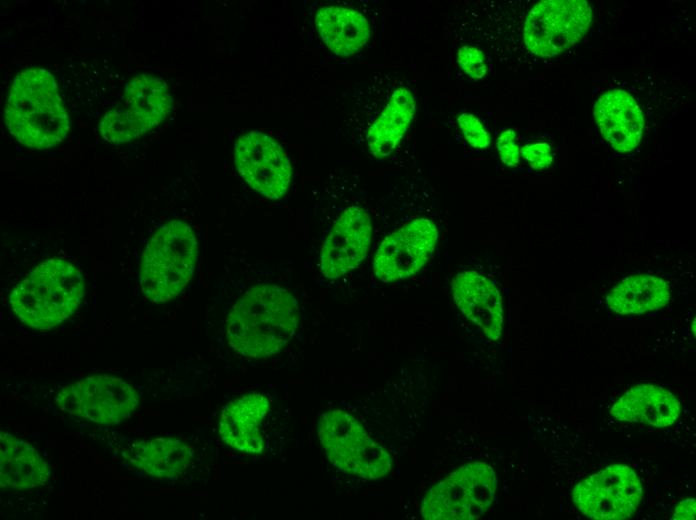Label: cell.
<instances>
[{
  "label": "cell",
  "instance_id": "cell-1",
  "mask_svg": "<svg viewBox=\"0 0 696 520\" xmlns=\"http://www.w3.org/2000/svg\"><path fill=\"white\" fill-rule=\"evenodd\" d=\"M299 307L293 294L274 284L248 289L226 320V338L239 355L264 358L281 351L294 337Z\"/></svg>",
  "mask_w": 696,
  "mask_h": 520
},
{
  "label": "cell",
  "instance_id": "cell-2",
  "mask_svg": "<svg viewBox=\"0 0 696 520\" xmlns=\"http://www.w3.org/2000/svg\"><path fill=\"white\" fill-rule=\"evenodd\" d=\"M4 121L15 140L28 148L50 149L66 139L70 118L51 72L30 67L14 77Z\"/></svg>",
  "mask_w": 696,
  "mask_h": 520
},
{
  "label": "cell",
  "instance_id": "cell-3",
  "mask_svg": "<svg viewBox=\"0 0 696 520\" xmlns=\"http://www.w3.org/2000/svg\"><path fill=\"white\" fill-rule=\"evenodd\" d=\"M84 295L82 273L64 259L51 258L37 265L13 288L9 304L23 324L49 330L69 318Z\"/></svg>",
  "mask_w": 696,
  "mask_h": 520
},
{
  "label": "cell",
  "instance_id": "cell-4",
  "mask_svg": "<svg viewBox=\"0 0 696 520\" xmlns=\"http://www.w3.org/2000/svg\"><path fill=\"white\" fill-rule=\"evenodd\" d=\"M198 259V243L191 226L181 220L162 224L149 239L140 263L144 295L155 303L168 302L188 285Z\"/></svg>",
  "mask_w": 696,
  "mask_h": 520
},
{
  "label": "cell",
  "instance_id": "cell-5",
  "mask_svg": "<svg viewBox=\"0 0 696 520\" xmlns=\"http://www.w3.org/2000/svg\"><path fill=\"white\" fill-rule=\"evenodd\" d=\"M318 438L330 462L344 473L375 480L392 468L385 448L371 439L355 417L340 409L322 414Z\"/></svg>",
  "mask_w": 696,
  "mask_h": 520
},
{
  "label": "cell",
  "instance_id": "cell-6",
  "mask_svg": "<svg viewBox=\"0 0 696 520\" xmlns=\"http://www.w3.org/2000/svg\"><path fill=\"white\" fill-rule=\"evenodd\" d=\"M497 486V476L490 465L465 464L430 488L420 514L427 520L478 519L491 507Z\"/></svg>",
  "mask_w": 696,
  "mask_h": 520
},
{
  "label": "cell",
  "instance_id": "cell-7",
  "mask_svg": "<svg viewBox=\"0 0 696 520\" xmlns=\"http://www.w3.org/2000/svg\"><path fill=\"white\" fill-rule=\"evenodd\" d=\"M65 413L98 424L114 425L128 418L139 404L132 385L111 375H92L61 389L56 397Z\"/></svg>",
  "mask_w": 696,
  "mask_h": 520
},
{
  "label": "cell",
  "instance_id": "cell-8",
  "mask_svg": "<svg viewBox=\"0 0 696 520\" xmlns=\"http://www.w3.org/2000/svg\"><path fill=\"white\" fill-rule=\"evenodd\" d=\"M643 496L642 483L627 465L613 464L581 480L573 489V502L586 517L623 520L636 512Z\"/></svg>",
  "mask_w": 696,
  "mask_h": 520
},
{
  "label": "cell",
  "instance_id": "cell-9",
  "mask_svg": "<svg viewBox=\"0 0 696 520\" xmlns=\"http://www.w3.org/2000/svg\"><path fill=\"white\" fill-rule=\"evenodd\" d=\"M591 19L587 1H541L526 18L525 45L538 56L552 57L575 44L588 30Z\"/></svg>",
  "mask_w": 696,
  "mask_h": 520
},
{
  "label": "cell",
  "instance_id": "cell-10",
  "mask_svg": "<svg viewBox=\"0 0 696 520\" xmlns=\"http://www.w3.org/2000/svg\"><path fill=\"white\" fill-rule=\"evenodd\" d=\"M235 166L243 180L268 199L283 197L291 181V165L282 146L260 131L241 135L234 146Z\"/></svg>",
  "mask_w": 696,
  "mask_h": 520
},
{
  "label": "cell",
  "instance_id": "cell-11",
  "mask_svg": "<svg viewBox=\"0 0 696 520\" xmlns=\"http://www.w3.org/2000/svg\"><path fill=\"white\" fill-rule=\"evenodd\" d=\"M437 239L431 220H412L381 242L373 261L375 276L385 283L412 276L431 257Z\"/></svg>",
  "mask_w": 696,
  "mask_h": 520
},
{
  "label": "cell",
  "instance_id": "cell-12",
  "mask_svg": "<svg viewBox=\"0 0 696 520\" xmlns=\"http://www.w3.org/2000/svg\"><path fill=\"white\" fill-rule=\"evenodd\" d=\"M372 225L368 213L350 206L334 222L321 249L320 268L329 279L339 278L355 269L367 256Z\"/></svg>",
  "mask_w": 696,
  "mask_h": 520
},
{
  "label": "cell",
  "instance_id": "cell-13",
  "mask_svg": "<svg viewBox=\"0 0 696 520\" xmlns=\"http://www.w3.org/2000/svg\"><path fill=\"white\" fill-rule=\"evenodd\" d=\"M453 298L461 312L491 340L502 332V298L496 286L473 270L460 272L451 282Z\"/></svg>",
  "mask_w": 696,
  "mask_h": 520
},
{
  "label": "cell",
  "instance_id": "cell-14",
  "mask_svg": "<svg viewBox=\"0 0 696 520\" xmlns=\"http://www.w3.org/2000/svg\"><path fill=\"white\" fill-rule=\"evenodd\" d=\"M270 408L262 394L252 393L230 401L223 408L219 420L222 441L234 450L261 454L264 440L259 426Z\"/></svg>",
  "mask_w": 696,
  "mask_h": 520
},
{
  "label": "cell",
  "instance_id": "cell-15",
  "mask_svg": "<svg viewBox=\"0 0 696 520\" xmlns=\"http://www.w3.org/2000/svg\"><path fill=\"white\" fill-rule=\"evenodd\" d=\"M595 120L603 137L619 152H628L642 139V112L627 92L611 90L603 94L594 106Z\"/></svg>",
  "mask_w": 696,
  "mask_h": 520
},
{
  "label": "cell",
  "instance_id": "cell-16",
  "mask_svg": "<svg viewBox=\"0 0 696 520\" xmlns=\"http://www.w3.org/2000/svg\"><path fill=\"white\" fill-rule=\"evenodd\" d=\"M681 404L670 391L652 384L627 390L612 406L610 414L619 421L667 427L676 422Z\"/></svg>",
  "mask_w": 696,
  "mask_h": 520
},
{
  "label": "cell",
  "instance_id": "cell-17",
  "mask_svg": "<svg viewBox=\"0 0 696 520\" xmlns=\"http://www.w3.org/2000/svg\"><path fill=\"white\" fill-rule=\"evenodd\" d=\"M137 469L158 479H173L192 463L194 450L174 437H158L133 443L124 453Z\"/></svg>",
  "mask_w": 696,
  "mask_h": 520
},
{
  "label": "cell",
  "instance_id": "cell-18",
  "mask_svg": "<svg viewBox=\"0 0 696 520\" xmlns=\"http://www.w3.org/2000/svg\"><path fill=\"white\" fill-rule=\"evenodd\" d=\"M47 463L28 442L12 434L0 435V486L14 490L32 489L49 478Z\"/></svg>",
  "mask_w": 696,
  "mask_h": 520
},
{
  "label": "cell",
  "instance_id": "cell-19",
  "mask_svg": "<svg viewBox=\"0 0 696 520\" xmlns=\"http://www.w3.org/2000/svg\"><path fill=\"white\" fill-rule=\"evenodd\" d=\"M124 103L125 110L144 134L161 124L173 108L166 82L149 74H138L129 79L125 85Z\"/></svg>",
  "mask_w": 696,
  "mask_h": 520
},
{
  "label": "cell",
  "instance_id": "cell-20",
  "mask_svg": "<svg viewBox=\"0 0 696 520\" xmlns=\"http://www.w3.org/2000/svg\"><path fill=\"white\" fill-rule=\"evenodd\" d=\"M315 24L326 46L339 56H351L361 50L370 38L366 18L359 12L340 6L318 10Z\"/></svg>",
  "mask_w": 696,
  "mask_h": 520
},
{
  "label": "cell",
  "instance_id": "cell-21",
  "mask_svg": "<svg viewBox=\"0 0 696 520\" xmlns=\"http://www.w3.org/2000/svg\"><path fill=\"white\" fill-rule=\"evenodd\" d=\"M415 108L410 90L404 87L395 90L367 133L368 146L374 157L385 158L393 152L407 131Z\"/></svg>",
  "mask_w": 696,
  "mask_h": 520
},
{
  "label": "cell",
  "instance_id": "cell-22",
  "mask_svg": "<svg viewBox=\"0 0 696 520\" xmlns=\"http://www.w3.org/2000/svg\"><path fill=\"white\" fill-rule=\"evenodd\" d=\"M670 299L666 281L652 275L639 274L623 279L606 297L608 307L622 315L642 314L665 306Z\"/></svg>",
  "mask_w": 696,
  "mask_h": 520
},
{
  "label": "cell",
  "instance_id": "cell-23",
  "mask_svg": "<svg viewBox=\"0 0 696 520\" xmlns=\"http://www.w3.org/2000/svg\"><path fill=\"white\" fill-rule=\"evenodd\" d=\"M102 138L109 143L121 144L137 139L144 134L127 110L112 109L99 122Z\"/></svg>",
  "mask_w": 696,
  "mask_h": 520
},
{
  "label": "cell",
  "instance_id": "cell-24",
  "mask_svg": "<svg viewBox=\"0 0 696 520\" xmlns=\"http://www.w3.org/2000/svg\"><path fill=\"white\" fill-rule=\"evenodd\" d=\"M458 124L467 140L474 148L483 149L490 145L491 139L481 122L472 114L458 116Z\"/></svg>",
  "mask_w": 696,
  "mask_h": 520
},
{
  "label": "cell",
  "instance_id": "cell-25",
  "mask_svg": "<svg viewBox=\"0 0 696 520\" xmlns=\"http://www.w3.org/2000/svg\"><path fill=\"white\" fill-rule=\"evenodd\" d=\"M457 62L460 68L471 78L480 79L486 74V64L482 52L470 45L458 50Z\"/></svg>",
  "mask_w": 696,
  "mask_h": 520
},
{
  "label": "cell",
  "instance_id": "cell-26",
  "mask_svg": "<svg viewBox=\"0 0 696 520\" xmlns=\"http://www.w3.org/2000/svg\"><path fill=\"white\" fill-rule=\"evenodd\" d=\"M520 154L529 162L533 169H544L552 163L550 146L545 142L527 144L520 150Z\"/></svg>",
  "mask_w": 696,
  "mask_h": 520
},
{
  "label": "cell",
  "instance_id": "cell-27",
  "mask_svg": "<svg viewBox=\"0 0 696 520\" xmlns=\"http://www.w3.org/2000/svg\"><path fill=\"white\" fill-rule=\"evenodd\" d=\"M515 137L513 130H506L502 132L497 141L501 161L509 167H515L519 163L520 150Z\"/></svg>",
  "mask_w": 696,
  "mask_h": 520
},
{
  "label": "cell",
  "instance_id": "cell-28",
  "mask_svg": "<svg viewBox=\"0 0 696 520\" xmlns=\"http://www.w3.org/2000/svg\"><path fill=\"white\" fill-rule=\"evenodd\" d=\"M696 514V501L688 498L681 501L675 508L673 519L675 520H694Z\"/></svg>",
  "mask_w": 696,
  "mask_h": 520
}]
</instances>
